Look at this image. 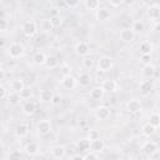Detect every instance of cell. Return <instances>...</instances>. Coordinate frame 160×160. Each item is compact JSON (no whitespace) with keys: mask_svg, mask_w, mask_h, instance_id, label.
Here are the masks:
<instances>
[{"mask_svg":"<svg viewBox=\"0 0 160 160\" xmlns=\"http://www.w3.org/2000/svg\"><path fill=\"white\" fill-rule=\"evenodd\" d=\"M6 51H8V55L11 59H20L25 52V48L21 42H11L8 46Z\"/></svg>","mask_w":160,"mask_h":160,"instance_id":"cell-1","label":"cell"},{"mask_svg":"<svg viewBox=\"0 0 160 160\" xmlns=\"http://www.w3.org/2000/svg\"><path fill=\"white\" fill-rule=\"evenodd\" d=\"M114 66V59L109 55H102L99 58L98 60V69L99 71H102V72H108L109 70H111Z\"/></svg>","mask_w":160,"mask_h":160,"instance_id":"cell-2","label":"cell"},{"mask_svg":"<svg viewBox=\"0 0 160 160\" xmlns=\"http://www.w3.org/2000/svg\"><path fill=\"white\" fill-rule=\"evenodd\" d=\"M21 31H22V34H24L25 36L32 38V36L38 32V25H36L35 21L28 20V21H25V22L21 25Z\"/></svg>","mask_w":160,"mask_h":160,"instance_id":"cell-3","label":"cell"},{"mask_svg":"<svg viewBox=\"0 0 160 160\" xmlns=\"http://www.w3.org/2000/svg\"><path fill=\"white\" fill-rule=\"evenodd\" d=\"M141 150H142V152H144L145 155H148V156H152V155H155V154L158 152L159 146H158V144H156L155 141L149 140V141H145V142L142 144Z\"/></svg>","mask_w":160,"mask_h":160,"instance_id":"cell-4","label":"cell"},{"mask_svg":"<svg viewBox=\"0 0 160 160\" xmlns=\"http://www.w3.org/2000/svg\"><path fill=\"white\" fill-rule=\"evenodd\" d=\"M100 86L102 88V90L105 92H110V94L116 92L119 90V84L115 80H112V79H105V80H102V82H101Z\"/></svg>","mask_w":160,"mask_h":160,"instance_id":"cell-5","label":"cell"},{"mask_svg":"<svg viewBox=\"0 0 160 160\" xmlns=\"http://www.w3.org/2000/svg\"><path fill=\"white\" fill-rule=\"evenodd\" d=\"M78 85H79L78 79L74 78L72 75H66V76H62V79H61V86L66 90H74Z\"/></svg>","mask_w":160,"mask_h":160,"instance_id":"cell-6","label":"cell"},{"mask_svg":"<svg viewBox=\"0 0 160 160\" xmlns=\"http://www.w3.org/2000/svg\"><path fill=\"white\" fill-rule=\"evenodd\" d=\"M74 50H75L76 55L81 56V58L89 56V54H90V46H89V44L85 42V41H79V42H76Z\"/></svg>","mask_w":160,"mask_h":160,"instance_id":"cell-7","label":"cell"},{"mask_svg":"<svg viewBox=\"0 0 160 160\" xmlns=\"http://www.w3.org/2000/svg\"><path fill=\"white\" fill-rule=\"evenodd\" d=\"M51 129H52V126H51V122L49 120H40L36 124V131L40 135H48V134H50L51 132Z\"/></svg>","mask_w":160,"mask_h":160,"instance_id":"cell-8","label":"cell"},{"mask_svg":"<svg viewBox=\"0 0 160 160\" xmlns=\"http://www.w3.org/2000/svg\"><path fill=\"white\" fill-rule=\"evenodd\" d=\"M110 115H111V110L106 105H100L95 110V116L98 120H106L110 118Z\"/></svg>","mask_w":160,"mask_h":160,"instance_id":"cell-9","label":"cell"},{"mask_svg":"<svg viewBox=\"0 0 160 160\" xmlns=\"http://www.w3.org/2000/svg\"><path fill=\"white\" fill-rule=\"evenodd\" d=\"M95 18L98 21H108L111 18V11H110V9H108L105 6H100L95 11Z\"/></svg>","mask_w":160,"mask_h":160,"instance_id":"cell-10","label":"cell"},{"mask_svg":"<svg viewBox=\"0 0 160 160\" xmlns=\"http://www.w3.org/2000/svg\"><path fill=\"white\" fill-rule=\"evenodd\" d=\"M146 16L150 20H158L160 19V5L159 4H151L146 10Z\"/></svg>","mask_w":160,"mask_h":160,"instance_id":"cell-11","label":"cell"},{"mask_svg":"<svg viewBox=\"0 0 160 160\" xmlns=\"http://www.w3.org/2000/svg\"><path fill=\"white\" fill-rule=\"evenodd\" d=\"M119 36H120V40H122L124 42H131L135 39V32L132 31V29L125 28V29H121L120 30Z\"/></svg>","mask_w":160,"mask_h":160,"instance_id":"cell-12","label":"cell"},{"mask_svg":"<svg viewBox=\"0 0 160 160\" xmlns=\"http://www.w3.org/2000/svg\"><path fill=\"white\" fill-rule=\"evenodd\" d=\"M50 154H51V156H52L54 159L60 160V159H62V158L65 156V154H66V148H65L64 145H55V146L51 148Z\"/></svg>","mask_w":160,"mask_h":160,"instance_id":"cell-13","label":"cell"},{"mask_svg":"<svg viewBox=\"0 0 160 160\" xmlns=\"http://www.w3.org/2000/svg\"><path fill=\"white\" fill-rule=\"evenodd\" d=\"M126 109H128V111L131 112V114H138V112H140V111L142 110V106H141V102H140L139 100L132 99V100L128 101Z\"/></svg>","mask_w":160,"mask_h":160,"instance_id":"cell-14","label":"cell"},{"mask_svg":"<svg viewBox=\"0 0 160 160\" xmlns=\"http://www.w3.org/2000/svg\"><path fill=\"white\" fill-rule=\"evenodd\" d=\"M54 96H55V94H54L52 90H50V89H42L40 91V94H39V100L41 102H51L52 99H54Z\"/></svg>","mask_w":160,"mask_h":160,"instance_id":"cell-15","label":"cell"},{"mask_svg":"<svg viewBox=\"0 0 160 160\" xmlns=\"http://www.w3.org/2000/svg\"><path fill=\"white\" fill-rule=\"evenodd\" d=\"M29 125L28 124H25V122H20V124H18L16 126H15V135L18 136V138H25L28 134H29Z\"/></svg>","mask_w":160,"mask_h":160,"instance_id":"cell-16","label":"cell"},{"mask_svg":"<svg viewBox=\"0 0 160 160\" xmlns=\"http://www.w3.org/2000/svg\"><path fill=\"white\" fill-rule=\"evenodd\" d=\"M46 59H48V56L45 55V52L44 51H36V52H34V55H32V62L35 64V65H45V62H46Z\"/></svg>","mask_w":160,"mask_h":160,"instance_id":"cell-17","label":"cell"},{"mask_svg":"<svg viewBox=\"0 0 160 160\" xmlns=\"http://www.w3.org/2000/svg\"><path fill=\"white\" fill-rule=\"evenodd\" d=\"M35 111H36V105H35L34 101L29 100V101H25V102H24V105H22V112H24L25 115L31 116V115L35 114Z\"/></svg>","mask_w":160,"mask_h":160,"instance_id":"cell-18","label":"cell"},{"mask_svg":"<svg viewBox=\"0 0 160 160\" xmlns=\"http://www.w3.org/2000/svg\"><path fill=\"white\" fill-rule=\"evenodd\" d=\"M104 95H105V91L102 90L101 86H95V88H92L91 91H90V98H91L92 100H95V101L102 100Z\"/></svg>","mask_w":160,"mask_h":160,"instance_id":"cell-19","label":"cell"},{"mask_svg":"<svg viewBox=\"0 0 160 160\" xmlns=\"http://www.w3.org/2000/svg\"><path fill=\"white\" fill-rule=\"evenodd\" d=\"M104 148H105V144L101 139H98V140H94L90 142V151H92L95 154L101 152L104 150Z\"/></svg>","mask_w":160,"mask_h":160,"instance_id":"cell-20","label":"cell"},{"mask_svg":"<svg viewBox=\"0 0 160 160\" xmlns=\"http://www.w3.org/2000/svg\"><path fill=\"white\" fill-rule=\"evenodd\" d=\"M155 72H156V69H155V66H154L152 64H148V65H144V66H142L141 74H142L144 78L151 79V78L155 75Z\"/></svg>","mask_w":160,"mask_h":160,"instance_id":"cell-21","label":"cell"},{"mask_svg":"<svg viewBox=\"0 0 160 160\" xmlns=\"http://www.w3.org/2000/svg\"><path fill=\"white\" fill-rule=\"evenodd\" d=\"M91 81H92V79H91L90 74H88V72H82V74H80L79 78H78V84H79L80 86H82V88L89 86V85L91 84Z\"/></svg>","mask_w":160,"mask_h":160,"instance_id":"cell-22","label":"cell"},{"mask_svg":"<svg viewBox=\"0 0 160 160\" xmlns=\"http://www.w3.org/2000/svg\"><path fill=\"white\" fill-rule=\"evenodd\" d=\"M10 89H11V91L20 94V91L25 89V84H24V81L21 79H15V80H12L10 82Z\"/></svg>","mask_w":160,"mask_h":160,"instance_id":"cell-23","label":"cell"},{"mask_svg":"<svg viewBox=\"0 0 160 160\" xmlns=\"http://www.w3.org/2000/svg\"><path fill=\"white\" fill-rule=\"evenodd\" d=\"M24 151H25V154H28L30 156H34L39 152V145L36 142H28L24 148Z\"/></svg>","mask_w":160,"mask_h":160,"instance_id":"cell-24","label":"cell"},{"mask_svg":"<svg viewBox=\"0 0 160 160\" xmlns=\"http://www.w3.org/2000/svg\"><path fill=\"white\" fill-rule=\"evenodd\" d=\"M139 50H140L141 55H150L151 51H152V44H151L150 41L145 40V41H142V42L140 44Z\"/></svg>","mask_w":160,"mask_h":160,"instance_id":"cell-25","label":"cell"},{"mask_svg":"<svg viewBox=\"0 0 160 160\" xmlns=\"http://www.w3.org/2000/svg\"><path fill=\"white\" fill-rule=\"evenodd\" d=\"M40 29H41L44 32H50V31L54 30V25H52L50 18H45V19L41 20V22H40Z\"/></svg>","mask_w":160,"mask_h":160,"instance_id":"cell-26","label":"cell"},{"mask_svg":"<svg viewBox=\"0 0 160 160\" xmlns=\"http://www.w3.org/2000/svg\"><path fill=\"white\" fill-rule=\"evenodd\" d=\"M152 88H154V86H152V82H151L150 80H144V81L140 82V91H141L142 95L150 94L151 90H152Z\"/></svg>","mask_w":160,"mask_h":160,"instance_id":"cell-27","label":"cell"},{"mask_svg":"<svg viewBox=\"0 0 160 160\" xmlns=\"http://www.w3.org/2000/svg\"><path fill=\"white\" fill-rule=\"evenodd\" d=\"M141 132H142L144 136L150 138V136H152V135L156 132V128L152 126L150 122H146L145 125H142V128H141Z\"/></svg>","mask_w":160,"mask_h":160,"instance_id":"cell-28","label":"cell"},{"mask_svg":"<svg viewBox=\"0 0 160 160\" xmlns=\"http://www.w3.org/2000/svg\"><path fill=\"white\" fill-rule=\"evenodd\" d=\"M90 140L89 139H80L79 141H78V144H76V148H78V150H80V151H84V152H88L89 150H90Z\"/></svg>","mask_w":160,"mask_h":160,"instance_id":"cell-29","label":"cell"},{"mask_svg":"<svg viewBox=\"0 0 160 160\" xmlns=\"http://www.w3.org/2000/svg\"><path fill=\"white\" fill-rule=\"evenodd\" d=\"M58 66H59V60H58V58L54 56V55L48 56L46 62H45V68H46V69H56Z\"/></svg>","mask_w":160,"mask_h":160,"instance_id":"cell-30","label":"cell"},{"mask_svg":"<svg viewBox=\"0 0 160 160\" xmlns=\"http://www.w3.org/2000/svg\"><path fill=\"white\" fill-rule=\"evenodd\" d=\"M131 29H132V31H134L135 34H140V32H142V31L145 30V24H144L142 20H135V21L132 22Z\"/></svg>","mask_w":160,"mask_h":160,"instance_id":"cell-31","label":"cell"},{"mask_svg":"<svg viewBox=\"0 0 160 160\" xmlns=\"http://www.w3.org/2000/svg\"><path fill=\"white\" fill-rule=\"evenodd\" d=\"M84 5L88 10H95L96 11L100 8V1H98V0H85Z\"/></svg>","mask_w":160,"mask_h":160,"instance_id":"cell-32","label":"cell"},{"mask_svg":"<svg viewBox=\"0 0 160 160\" xmlns=\"http://www.w3.org/2000/svg\"><path fill=\"white\" fill-rule=\"evenodd\" d=\"M20 100H21V98H20V94H19V92H14V91H10V92H9V95H8V101H9L11 105H16Z\"/></svg>","mask_w":160,"mask_h":160,"instance_id":"cell-33","label":"cell"},{"mask_svg":"<svg viewBox=\"0 0 160 160\" xmlns=\"http://www.w3.org/2000/svg\"><path fill=\"white\" fill-rule=\"evenodd\" d=\"M148 122H150L152 126H155V128H159L160 126V114L159 112H152L150 116H149V121Z\"/></svg>","mask_w":160,"mask_h":160,"instance_id":"cell-34","label":"cell"},{"mask_svg":"<svg viewBox=\"0 0 160 160\" xmlns=\"http://www.w3.org/2000/svg\"><path fill=\"white\" fill-rule=\"evenodd\" d=\"M31 96H32V90H31L30 88H28V86H25V89L20 91V98H21V100H28V101H29V99H30Z\"/></svg>","mask_w":160,"mask_h":160,"instance_id":"cell-35","label":"cell"},{"mask_svg":"<svg viewBox=\"0 0 160 160\" xmlns=\"http://www.w3.org/2000/svg\"><path fill=\"white\" fill-rule=\"evenodd\" d=\"M82 66H84L85 69H91V68L94 66V59H92L90 55L82 58Z\"/></svg>","mask_w":160,"mask_h":160,"instance_id":"cell-36","label":"cell"},{"mask_svg":"<svg viewBox=\"0 0 160 160\" xmlns=\"http://www.w3.org/2000/svg\"><path fill=\"white\" fill-rule=\"evenodd\" d=\"M9 160H21V152L19 150H12L8 155Z\"/></svg>","mask_w":160,"mask_h":160,"instance_id":"cell-37","label":"cell"},{"mask_svg":"<svg viewBox=\"0 0 160 160\" xmlns=\"http://www.w3.org/2000/svg\"><path fill=\"white\" fill-rule=\"evenodd\" d=\"M50 20H51V22H52L54 28H58V26H60V25H61V22H62V19H61V16H59V15H52V16L50 18Z\"/></svg>","mask_w":160,"mask_h":160,"instance_id":"cell-38","label":"cell"},{"mask_svg":"<svg viewBox=\"0 0 160 160\" xmlns=\"http://www.w3.org/2000/svg\"><path fill=\"white\" fill-rule=\"evenodd\" d=\"M88 139H89L90 141H94V140L100 139V134H99V131H98V130H90L89 134H88Z\"/></svg>","mask_w":160,"mask_h":160,"instance_id":"cell-39","label":"cell"},{"mask_svg":"<svg viewBox=\"0 0 160 160\" xmlns=\"http://www.w3.org/2000/svg\"><path fill=\"white\" fill-rule=\"evenodd\" d=\"M8 26H9V22H8V19L5 16H2L0 19V31L1 32H5L8 30Z\"/></svg>","mask_w":160,"mask_h":160,"instance_id":"cell-40","label":"cell"},{"mask_svg":"<svg viewBox=\"0 0 160 160\" xmlns=\"http://www.w3.org/2000/svg\"><path fill=\"white\" fill-rule=\"evenodd\" d=\"M84 160H99V156H98V154H95L92 151H88L84 155Z\"/></svg>","mask_w":160,"mask_h":160,"instance_id":"cell-41","label":"cell"},{"mask_svg":"<svg viewBox=\"0 0 160 160\" xmlns=\"http://www.w3.org/2000/svg\"><path fill=\"white\" fill-rule=\"evenodd\" d=\"M0 92H1V99L5 100V99H8V95H9L10 91H8V89L5 88V85H1L0 86Z\"/></svg>","mask_w":160,"mask_h":160,"instance_id":"cell-42","label":"cell"},{"mask_svg":"<svg viewBox=\"0 0 160 160\" xmlns=\"http://www.w3.org/2000/svg\"><path fill=\"white\" fill-rule=\"evenodd\" d=\"M70 70H71V68H70L68 64H64V65L61 66V72H62V75H64V76L70 75Z\"/></svg>","mask_w":160,"mask_h":160,"instance_id":"cell-43","label":"cell"},{"mask_svg":"<svg viewBox=\"0 0 160 160\" xmlns=\"http://www.w3.org/2000/svg\"><path fill=\"white\" fill-rule=\"evenodd\" d=\"M141 62L144 65L150 64V55H141Z\"/></svg>","mask_w":160,"mask_h":160,"instance_id":"cell-44","label":"cell"},{"mask_svg":"<svg viewBox=\"0 0 160 160\" xmlns=\"http://www.w3.org/2000/svg\"><path fill=\"white\" fill-rule=\"evenodd\" d=\"M79 5V1H66L65 2V6H68V8H76Z\"/></svg>","mask_w":160,"mask_h":160,"instance_id":"cell-45","label":"cell"},{"mask_svg":"<svg viewBox=\"0 0 160 160\" xmlns=\"http://www.w3.org/2000/svg\"><path fill=\"white\" fill-rule=\"evenodd\" d=\"M71 160H84V156L80 155V154H75V155L71 158Z\"/></svg>","mask_w":160,"mask_h":160,"instance_id":"cell-46","label":"cell"},{"mask_svg":"<svg viewBox=\"0 0 160 160\" xmlns=\"http://www.w3.org/2000/svg\"><path fill=\"white\" fill-rule=\"evenodd\" d=\"M124 1H109V4L111 5V6H119V5H121Z\"/></svg>","mask_w":160,"mask_h":160,"instance_id":"cell-47","label":"cell"},{"mask_svg":"<svg viewBox=\"0 0 160 160\" xmlns=\"http://www.w3.org/2000/svg\"><path fill=\"white\" fill-rule=\"evenodd\" d=\"M59 102H60V98H59V96H54V99H52L51 104H52V105H58Z\"/></svg>","mask_w":160,"mask_h":160,"instance_id":"cell-48","label":"cell"},{"mask_svg":"<svg viewBox=\"0 0 160 160\" xmlns=\"http://www.w3.org/2000/svg\"><path fill=\"white\" fill-rule=\"evenodd\" d=\"M154 30H155V31H160V21L154 25Z\"/></svg>","mask_w":160,"mask_h":160,"instance_id":"cell-49","label":"cell"},{"mask_svg":"<svg viewBox=\"0 0 160 160\" xmlns=\"http://www.w3.org/2000/svg\"><path fill=\"white\" fill-rule=\"evenodd\" d=\"M0 71H1V80H4V78H5V71H4V69H1Z\"/></svg>","mask_w":160,"mask_h":160,"instance_id":"cell-50","label":"cell"},{"mask_svg":"<svg viewBox=\"0 0 160 160\" xmlns=\"http://www.w3.org/2000/svg\"><path fill=\"white\" fill-rule=\"evenodd\" d=\"M126 160H139V159H138V158H135V156H129Z\"/></svg>","mask_w":160,"mask_h":160,"instance_id":"cell-51","label":"cell"},{"mask_svg":"<svg viewBox=\"0 0 160 160\" xmlns=\"http://www.w3.org/2000/svg\"><path fill=\"white\" fill-rule=\"evenodd\" d=\"M159 86H160V84H159Z\"/></svg>","mask_w":160,"mask_h":160,"instance_id":"cell-52","label":"cell"}]
</instances>
